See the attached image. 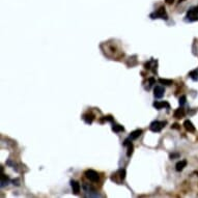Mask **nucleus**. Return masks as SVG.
I'll use <instances>...</instances> for the list:
<instances>
[{
	"mask_svg": "<svg viewBox=\"0 0 198 198\" xmlns=\"http://www.w3.org/2000/svg\"><path fill=\"white\" fill-rule=\"evenodd\" d=\"M186 100H187L186 95H182V97L180 98V106L185 105V103H186Z\"/></svg>",
	"mask_w": 198,
	"mask_h": 198,
	"instance_id": "obj_17",
	"label": "nucleus"
},
{
	"mask_svg": "<svg viewBox=\"0 0 198 198\" xmlns=\"http://www.w3.org/2000/svg\"><path fill=\"white\" fill-rule=\"evenodd\" d=\"M166 121H158V120H154L153 123H151V126H149V129H151V132H154V133H158L160 132L161 130L163 129V128L165 127V125H166Z\"/></svg>",
	"mask_w": 198,
	"mask_h": 198,
	"instance_id": "obj_2",
	"label": "nucleus"
},
{
	"mask_svg": "<svg viewBox=\"0 0 198 198\" xmlns=\"http://www.w3.org/2000/svg\"><path fill=\"white\" fill-rule=\"evenodd\" d=\"M141 134H142V130H135L134 132H132V133H131V135H130L129 138H128V139H129L130 141L135 140V139L138 138V137L140 136Z\"/></svg>",
	"mask_w": 198,
	"mask_h": 198,
	"instance_id": "obj_9",
	"label": "nucleus"
},
{
	"mask_svg": "<svg viewBox=\"0 0 198 198\" xmlns=\"http://www.w3.org/2000/svg\"><path fill=\"white\" fill-rule=\"evenodd\" d=\"M83 119H84V121H85L86 123L90 125V123H92L93 119H95V116H93L92 114H89V113H86V114H84V115H83Z\"/></svg>",
	"mask_w": 198,
	"mask_h": 198,
	"instance_id": "obj_10",
	"label": "nucleus"
},
{
	"mask_svg": "<svg viewBox=\"0 0 198 198\" xmlns=\"http://www.w3.org/2000/svg\"><path fill=\"white\" fill-rule=\"evenodd\" d=\"M128 146H129V151H128V157H130V156L132 154V153H133V148H134V147H133L132 143H130V144L128 145Z\"/></svg>",
	"mask_w": 198,
	"mask_h": 198,
	"instance_id": "obj_18",
	"label": "nucleus"
},
{
	"mask_svg": "<svg viewBox=\"0 0 198 198\" xmlns=\"http://www.w3.org/2000/svg\"><path fill=\"white\" fill-rule=\"evenodd\" d=\"M71 187H72V190H73L74 194H79L80 192V184L76 180H72L71 182Z\"/></svg>",
	"mask_w": 198,
	"mask_h": 198,
	"instance_id": "obj_7",
	"label": "nucleus"
},
{
	"mask_svg": "<svg viewBox=\"0 0 198 198\" xmlns=\"http://www.w3.org/2000/svg\"><path fill=\"white\" fill-rule=\"evenodd\" d=\"M151 19H163V20H167V19H168V16H167L164 6H161L157 12H154V14H151Z\"/></svg>",
	"mask_w": 198,
	"mask_h": 198,
	"instance_id": "obj_1",
	"label": "nucleus"
},
{
	"mask_svg": "<svg viewBox=\"0 0 198 198\" xmlns=\"http://www.w3.org/2000/svg\"><path fill=\"white\" fill-rule=\"evenodd\" d=\"M154 107L158 110H161V109H163V108L169 109V108H170V105H169V103H167V102H154Z\"/></svg>",
	"mask_w": 198,
	"mask_h": 198,
	"instance_id": "obj_6",
	"label": "nucleus"
},
{
	"mask_svg": "<svg viewBox=\"0 0 198 198\" xmlns=\"http://www.w3.org/2000/svg\"><path fill=\"white\" fill-rule=\"evenodd\" d=\"M164 92H165V89L164 87H162V86H156L154 89V98H157V99H161V98L164 95Z\"/></svg>",
	"mask_w": 198,
	"mask_h": 198,
	"instance_id": "obj_5",
	"label": "nucleus"
},
{
	"mask_svg": "<svg viewBox=\"0 0 198 198\" xmlns=\"http://www.w3.org/2000/svg\"><path fill=\"white\" fill-rule=\"evenodd\" d=\"M177 126H178V125H177V123H175V125H174V126H173V127H172V128H174V129H178V127H177Z\"/></svg>",
	"mask_w": 198,
	"mask_h": 198,
	"instance_id": "obj_21",
	"label": "nucleus"
},
{
	"mask_svg": "<svg viewBox=\"0 0 198 198\" xmlns=\"http://www.w3.org/2000/svg\"><path fill=\"white\" fill-rule=\"evenodd\" d=\"M186 21H189V22H195V21H198V13L195 7H192L189 10V12L187 13L186 16Z\"/></svg>",
	"mask_w": 198,
	"mask_h": 198,
	"instance_id": "obj_3",
	"label": "nucleus"
},
{
	"mask_svg": "<svg viewBox=\"0 0 198 198\" xmlns=\"http://www.w3.org/2000/svg\"><path fill=\"white\" fill-rule=\"evenodd\" d=\"M8 177L7 176H5V175H2V178H1V187H4L5 185H7V182H8Z\"/></svg>",
	"mask_w": 198,
	"mask_h": 198,
	"instance_id": "obj_16",
	"label": "nucleus"
},
{
	"mask_svg": "<svg viewBox=\"0 0 198 198\" xmlns=\"http://www.w3.org/2000/svg\"><path fill=\"white\" fill-rule=\"evenodd\" d=\"M173 115H174L175 118H182V117H184V115H185V111L182 108H178V109H176L174 111Z\"/></svg>",
	"mask_w": 198,
	"mask_h": 198,
	"instance_id": "obj_12",
	"label": "nucleus"
},
{
	"mask_svg": "<svg viewBox=\"0 0 198 198\" xmlns=\"http://www.w3.org/2000/svg\"><path fill=\"white\" fill-rule=\"evenodd\" d=\"M189 76H190V78L192 80L197 81L198 80V69H194V71L190 72V73H189Z\"/></svg>",
	"mask_w": 198,
	"mask_h": 198,
	"instance_id": "obj_14",
	"label": "nucleus"
},
{
	"mask_svg": "<svg viewBox=\"0 0 198 198\" xmlns=\"http://www.w3.org/2000/svg\"><path fill=\"white\" fill-rule=\"evenodd\" d=\"M195 8H196V10H197V13H198V6H196Z\"/></svg>",
	"mask_w": 198,
	"mask_h": 198,
	"instance_id": "obj_22",
	"label": "nucleus"
},
{
	"mask_svg": "<svg viewBox=\"0 0 198 198\" xmlns=\"http://www.w3.org/2000/svg\"><path fill=\"white\" fill-rule=\"evenodd\" d=\"M159 82L161 84H164V85H171L173 83L172 80H168V79H159Z\"/></svg>",
	"mask_w": 198,
	"mask_h": 198,
	"instance_id": "obj_15",
	"label": "nucleus"
},
{
	"mask_svg": "<svg viewBox=\"0 0 198 198\" xmlns=\"http://www.w3.org/2000/svg\"><path fill=\"white\" fill-rule=\"evenodd\" d=\"M112 131H114L115 133H119V132H123L125 131V129H123V126L116 125V123H114L112 121Z\"/></svg>",
	"mask_w": 198,
	"mask_h": 198,
	"instance_id": "obj_13",
	"label": "nucleus"
},
{
	"mask_svg": "<svg viewBox=\"0 0 198 198\" xmlns=\"http://www.w3.org/2000/svg\"><path fill=\"white\" fill-rule=\"evenodd\" d=\"M184 127H185V129H186L188 132H191V133L195 132V127L193 126V123H191L190 120H185Z\"/></svg>",
	"mask_w": 198,
	"mask_h": 198,
	"instance_id": "obj_8",
	"label": "nucleus"
},
{
	"mask_svg": "<svg viewBox=\"0 0 198 198\" xmlns=\"http://www.w3.org/2000/svg\"><path fill=\"white\" fill-rule=\"evenodd\" d=\"M165 1H166V3L171 4V3H173V2H174V0H165Z\"/></svg>",
	"mask_w": 198,
	"mask_h": 198,
	"instance_id": "obj_20",
	"label": "nucleus"
},
{
	"mask_svg": "<svg viewBox=\"0 0 198 198\" xmlns=\"http://www.w3.org/2000/svg\"><path fill=\"white\" fill-rule=\"evenodd\" d=\"M148 82H149V84H148V88H149V87H151V86L154 83V78H149Z\"/></svg>",
	"mask_w": 198,
	"mask_h": 198,
	"instance_id": "obj_19",
	"label": "nucleus"
},
{
	"mask_svg": "<svg viewBox=\"0 0 198 198\" xmlns=\"http://www.w3.org/2000/svg\"><path fill=\"white\" fill-rule=\"evenodd\" d=\"M187 166V161L186 160H182V161H180V162L176 164V166H175V169L177 171H182V169L185 168V167Z\"/></svg>",
	"mask_w": 198,
	"mask_h": 198,
	"instance_id": "obj_11",
	"label": "nucleus"
},
{
	"mask_svg": "<svg viewBox=\"0 0 198 198\" xmlns=\"http://www.w3.org/2000/svg\"><path fill=\"white\" fill-rule=\"evenodd\" d=\"M85 176L88 178L90 182H98L99 180V174H98L97 171L92 170V169H88V170L85 171Z\"/></svg>",
	"mask_w": 198,
	"mask_h": 198,
	"instance_id": "obj_4",
	"label": "nucleus"
}]
</instances>
